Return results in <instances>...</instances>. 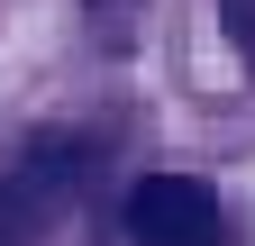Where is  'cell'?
Instances as JSON below:
<instances>
[{
    "label": "cell",
    "instance_id": "obj_1",
    "mask_svg": "<svg viewBox=\"0 0 255 246\" xmlns=\"http://www.w3.org/2000/svg\"><path fill=\"white\" fill-rule=\"evenodd\" d=\"M128 237L137 246H219V192L201 173H146L128 192Z\"/></svg>",
    "mask_w": 255,
    "mask_h": 246
},
{
    "label": "cell",
    "instance_id": "obj_2",
    "mask_svg": "<svg viewBox=\"0 0 255 246\" xmlns=\"http://www.w3.org/2000/svg\"><path fill=\"white\" fill-rule=\"evenodd\" d=\"M73 173H82V155H73V146H27V155H18V173H9V210H18V219H46V210H64V201H73Z\"/></svg>",
    "mask_w": 255,
    "mask_h": 246
},
{
    "label": "cell",
    "instance_id": "obj_3",
    "mask_svg": "<svg viewBox=\"0 0 255 246\" xmlns=\"http://www.w3.org/2000/svg\"><path fill=\"white\" fill-rule=\"evenodd\" d=\"M82 9H91V27H101V46H128V27H137L146 0H82Z\"/></svg>",
    "mask_w": 255,
    "mask_h": 246
},
{
    "label": "cell",
    "instance_id": "obj_4",
    "mask_svg": "<svg viewBox=\"0 0 255 246\" xmlns=\"http://www.w3.org/2000/svg\"><path fill=\"white\" fill-rule=\"evenodd\" d=\"M228 37H237V55L255 64V0H228Z\"/></svg>",
    "mask_w": 255,
    "mask_h": 246
}]
</instances>
